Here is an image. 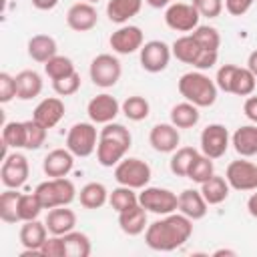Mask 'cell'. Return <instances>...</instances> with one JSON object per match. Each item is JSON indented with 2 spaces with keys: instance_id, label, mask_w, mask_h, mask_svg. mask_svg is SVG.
Listing matches in <instances>:
<instances>
[{
  "instance_id": "cell-1",
  "label": "cell",
  "mask_w": 257,
  "mask_h": 257,
  "mask_svg": "<svg viewBox=\"0 0 257 257\" xmlns=\"http://www.w3.org/2000/svg\"><path fill=\"white\" fill-rule=\"evenodd\" d=\"M193 235V221L183 213H169L163 215V219L153 221L145 229V243L153 251H175L183 247L189 237Z\"/></svg>"
},
{
  "instance_id": "cell-2",
  "label": "cell",
  "mask_w": 257,
  "mask_h": 257,
  "mask_svg": "<svg viewBox=\"0 0 257 257\" xmlns=\"http://www.w3.org/2000/svg\"><path fill=\"white\" fill-rule=\"evenodd\" d=\"M133 145V135L124 124L106 122L98 131V145H96V161L100 167H116L128 153Z\"/></svg>"
},
{
  "instance_id": "cell-3",
  "label": "cell",
  "mask_w": 257,
  "mask_h": 257,
  "mask_svg": "<svg viewBox=\"0 0 257 257\" xmlns=\"http://www.w3.org/2000/svg\"><path fill=\"white\" fill-rule=\"evenodd\" d=\"M179 92L185 100L193 102L199 108H207L213 106L217 100V84L213 78H209L203 70H191L185 72L179 78Z\"/></svg>"
},
{
  "instance_id": "cell-4",
  "label": "cell",
  "mask_w": 257,
  "mask_h": 257,
  "mask_svg": "<svg viewBox=\"0 0 257 257\" xmlns=\"http://www.w3.org/2000/svg\"><path fill=\"white\" fill-rule=\"evenodd\" d=\"M153 177V171L149 163L137 157H124L116 167H114V181L118 185L131 187V189H145Z\"/></svg>"
},
{
  "instance_id": "cell-5",
  "label": "cell",
  "mask_w": 257,
  "mask_h": 257,
  "mask_svg": "<svg viewBox=\"0 0 257 257\" xmlns=\"http://www.w3.org/2000/svg\"><path fill=\"white\" fill-rule=\"evenodd\" d=\"M88 74H90V80H92L94 86L110 88V86H114L120 80L122 66H120V60L114 54L102 52V54H96L90 60Z\"/></svg>"
},
{
  "instance_id": "cell-6",
  "label": "cell",
  "mask_w": 257,
  "mask_h": 257,
  "mask_svg": "<svg viewBox=\"0 0 257 257\" xmlns=\"http://www.w3.org/2000/svg\"><path fill=\"white\" fill-rule=\"evenodd\" d=\"M98 145V133L94 122H76L66 133V149L74 157H90L96 151Z\"/></svg>"
},
{
  "instance_id": "cell-7",
  "label": "cell",
  "mask_w": 257,
  "mask_h": 257,
  "mask_svg": "<svg viewBox=\"0 0 257 257\" xmlns=\"http://www.w3.org/2000/svg\"><path fill=\"white\" fill-rule=\"evenodd\" d=\"M139 203L155 215H169L175 213L179 207V195L173 193L171 189H163V187H145L139 193Z\"/></svg>"
},
{
  "instance_id": "cell-8",
  "label": "cell",
  "mask_w": 257,
  "mask_h": 257,
  "mask_svg": "<svg viewBox=\"0 0 257 257\" xmlns=\"http://www.w3.org/2000/svg\"><path fill=\"white\" fill-rule=\"evenodd\" d=\"M201 14L189 2H173L165 8V24L177 32H193L199 26Z\"/></svg>"
},
{
  "instance_id": "cell-9",
  "label": "cell",
  "mask_w": 257,
  "mask_h": 257,
  "mask_svg": "<svg viewBox=\"0 0 257 257\" xmlns=\"http://www.w3.org/2000/svg\"><path fill=\"white\" fill-rule=\"evenodd\" d=\"M171 56H173V50L167 42L163 40H149L143 44V48L139 50V60H141V66L143 70L151 72V74H157V72H163L169 62H171Z\"/></svg>"
},
{
  "instance_id": "cell-10",
  "label": "cell",
  "mask_w": 257,
  "mask_h": 257,
  "mask_svg": "<svg viewBox=\"0 0 257 257\" xmlns=\"http://www.w3.org/2000/svg\"><path fill=\"white\" fill-rule=\"evenodd\" d=\"M225 179L235 191H255L257 189V165L245 161V157L231 161L225 171Z\"/></svg>"
},
{
  "instance_id": "cell-11",
  "label": "cell",
  "mask_w": 257,
  "mask_h": 257,
  "mask_svg": "<svg viewBox=\"0 0 257 257\" xmlns=\"http://www.w3.org/2000/svg\"><path fill=\"white\" fill-rule=\"evenodd\" d=\"M231 145V137H229V131L225 124H219V122H211L203 128L201 133V153L211 157L213 161L215 159H221L227 149Z\"/></svg>"
},
{
  "instance_id": "cell-12",
  "label": "cell",
  "mask_w": 257,
  "mask_h": 257,
  "mask_svg": "<svg viewBox=\"0 0 257 257\" xmlns=\"http://www.w3.org/2000/svg\"><path fill=\"white\" fill-rule=\"evenodd\" d=\"M28 173H30L28 159L22 153H10L6 159H2L0 181L6 189H20L26 183Z\"/></svg>"
},
{
  "instance_id": "cell-13",
  "label": "cell",
  "mask_w": 257,
  "mask_h": 257,
  "mask_svg": "<svg viewBox=\"0 0 257 257\" xmlns=\"http://www.w3.org/2000/svg\"><path fill=\"white\" fill-rule=\"evenodd\" d=\"M108 44L112 48V52L116 54H133L137 50L143 48L145 44V36H143V30L135 24H122L118 26L110 38H108Z\"/></svg>"
},
{
  "instance_id": "cell-14",
  "label": "cell",
  "mask_w": 257,
  "mask_h": 257,
  "mask_svg": "<svg viewBox=\"0 0 257 257\" xmlns=\"http://www.w3.org/2000/svg\"><path fill=\"white\" fill-rule=\"evenodd\" d=\"M86 112L94 124H106V122H112L116 118V114L120 112V102L112 94L100 92L88 100Z\"/></svg>"
},
{
  "instance_id": "cell-15",
  "label": "cell",
  "mask_w": 257,
  "mask_h": 257,
  "mask_svg": "<svg viewBox=\"0 0 257 257\" xmlns=\"http://www.w3.org/2000/svg\"><path fill=\"white\" fill-rule=\"evenodd\" d=\"M18 239H20V245L24 247L22 257H26V255H40V247H42V243L48 239L46 223H40L38 219L22 221Z\"/></svg>"
},
{
  "instance_id": "cell-16",
  "label": "cell",
  "mask_w": 257,
  "mask_h": 257,
  "mask_svg": "<svg viewBox=\"0 0 257 257\" xmlns=\"http://www.w3.org/2000/svg\"><path fill=\"white\" fill-rule=\"evenodd\" d=\"M66 24L74 32H88L98 24L96 8L90 2H76L66 12Z\"/></svg>"
},
{
  "instance_id": "cell-17",
  "label": "cell",
  "mask_w": 257,
  "mask_h": 257,
  "mask_svg": "<svg viewBox=\"0 0 257 257\" xmlns=\"http://www.w3.org/2000/svg\"><path fill=\"white\" fill-rule=\"evenodd\" d=\"M149 143L157 153H175L181 143L179 128L173 122H159L151 128Z\"/></svg>"
},
{
  "instance_id": "cell-18",
  "label": "cell",
  "mask_w": 257,
  "mask_h": 257,
  "mask_svg": "<svg viewBox=\"0 0 257 257\" xmlns=\"http://www.w3.org/2000/svg\"><path fill=\"white\" fill-rule=\"evenodd\" d=\"M66 108H64V102L58 98V96H48V98H42L34 110H32V118L36 122H40L44 128H54L62 116H64Z\"/></svg>"
},
{
  "instance_id": "cell-19",
  "label": "cell",
  "mask_w": 257,
  "mask_h": 257,
  "mask_svg": "<svg viewBox=\"0 0 257 257\" xmlns=\"http://www.w3.org/2000/svg\"><path fill=\"white\" fill-rule=\"evenodd\" d=\"M74 167V155L68 149H52L44 161H42V171L48 179L56 177H66Z\"/></svg>"
},
{
  "instance_id": "cell-20",
  "label": "cell",
  "mask_w": 257,
  "mask_h": 257,
  "mask_svg": "<svg viewBox=\"0 0 257 257\" xmlns=\"http://www.w3.org/2000/svg\"><path fill=\"white\" fill-rule=\"evenodd\" d=\"M207 207H209V203L205 201L201 189H185V191L179 193V207H177V211L187 215L191 221L203 219L207 215V211H209Z\"/></svg>"
},
{
  "instance_id": "cell-21",
  "label": "cell",
  "mask_w": 257,
  "mask_h": 257,
  "mask_svg": "<svg viewBox=\"0 0 257 257\" xmlns=\"http://www.w3.org/2000/svg\"><path fill=\"white\" fill-rule=\"evenodd\" d=\"M46 229L50 235H66L70 231H74L76 227V213L72 209L66 207H54V209H48V215H46Z\"/></svg>"
},
{
  "instance_id": "cell-22",
  "label": "cell",
  "mask_w": 257,
  "mask_h": 257,
  "mask_svg": "<svg viewBox=\"0 0 257 257\" xmlns=\"http://www.w3.org/2000/svg\"><path fill=\"white\" fill-rule=\"evenodd\" d=\"M147 213L149 211L141 203L131 207V209H126V211H122V213H118V227H120V231L124 235H131V237L145 233V229L149 227L147 225Z\"/></svg>"
},
{
  "instance_id": "cell-23",
  "label": "cell",
  "mask_w": 257,
  "mask_h": 257,
  "mask_svg": "<svg viewBox=\"0 0 257 257\" xmlns=\"http://www.w3.org/2000/svg\"><path fill=\"white\" fill-rule=\"evenodd\" d=\"M231 145L239 157H255L257 155V124H243L231 135Z\"/></svg>"
},
{
  "instance_id": "cell-24",
  "label": "cell",
  "mask_w": 257,
  "mask_h": 257,
  "mask_svg": "<svg viewBox=\"0 0 257 257\" xmlns=\"http://www.w3.org/2000/svg\"><path fill=\"white\" fill-rule=\"evenodd\" d=\"M26 50H28V56L34 60V62H48L52 56L58 54V46H56V40L50 36V34H34L28 44H26Z\"/></svg>"
},
{
  "instance_id": "cell-25",
  "label": "cell",
  "mask_w": 257,
  "mask_h": 257,
  "mask_svg": "<svg viewBox=\"0 0 257 257\" xmlns=\"http://www.w3.org/2000/svg\"><path fill=\"white\" fill-rule=\"evenodd\" d=\"M143 8V0H108L106 2V16L114 24H126L135 18Z\"/></svg>"
},
{
  "instance_id": "cell-26",
  "label": "cell",
  "mask_w": 257,
  "mask_h": 257,
  "mask_svg": "<svg viewBox=\"0 0 257 257\" xmlns=\"http://www.w3.org/2000/svg\"><path fill=\"white\" fill-rule=\"evenodd\" d=\"M42 76L36 70H20L16 74V98L32 100L42 92Z\"/></svg>"
},
{
  "instance_id": "cell-27",
  "label": "cell",
  "mask_w": 257,
  "mask_h": 257,
  "mask_svg": "<svg viewBox=\"0 0 257 257\" xmlns=\"http://www.w3.org/2000/svg\"><path fill=\"white\" fill-rule=\"evenodd\" d=\"M171 50H173V56L177 58V60H181V62H185V64H195L197 62V58H199V54H201V46H199V42L195 40V36L193 34H185V36H179L173 44H171Z\"/></svg>"
},
{
  "instance_id": "cell-28",
  "label": "cell",
  "mask_w": 257,
  "mask_h": 257,
  "mask_svg": "<svg viewBox=\"0 0 257 257\" xmlns=\"http://www.w3.org/2000/svg\"><path fill=\"white\" fill-rule=\"evenodd\" d=\"M78 201L84 209H100L102 205L108 203V189L96 181L86 183L78 193Z\"/></svg>"
},
{
  "instance_id": "cell-29",
  "label": "cell",
  "mask_w": 257,
  "mask_h": 257,
  "mask_svg": "<svg viewBox=\"0 0 257 257\" xmlns=\"http://www.w3.org/2000/svg\"><path fill=\"white\" fill-rule=\"evenodd\" d=\"M201 118L199 106H195L189 100H183L171 108V122L177 128H193Z\"/></svg>"
},
{
  "instance_id": "cell-30",
  "label": "cell",
  "mask_w": 257,
  "mask_h": 257,
  "mask_svg": "<svg viewBox=\"0 0 257 257\" xmlns=\"http://www.w3.org/2000/svg\"><path fill=\"white\" fill-rule=\"evenodd\" d=\"M229 191H231V187H229L227 179L219 177V175H213L209 181H205L201 185V193L209 205H221L223 201H227Z\"/></svg>"
},
{
  "instance_id": "cell-31",
  "label": "cell",
  "mask_w": 257,
  "mask_h": 257,
  "mask_svg": "<svg viewBox=\"0 0 257 257\" xmlns=\"http://www.w3.org/2000/svg\"><path fill=\"white\" fill-rule=\"evenodd\" d=\"M120 112H122L128 120H133V122H141V120H145V118L149 116V112H151V104H149V100H147L145 96H141V94H133V96H126V98L122 100V104H120Z\"/></svg>"
},
{
  "instance_id": "cell-32",
  "label": "cell",
  "mask_w": 257,
  "mask_h": 257,
  "mask_svg": "<svg viewBox=\"0 0 257 257\" xmlns=\"http://www.w3.org/2000/svg\"><path fill=\"white\" fill-rule=\"evenodd\" d=\"M18 189H6L0 195V219L4 223H22L20 213H18V203H20Z\"/></svg>"
},
{
  "instance_id": "cell-33",
  "label": "cell",
  "mask_w": 257,
  "mask_h": 257,
  "mask_svg": "<svg viewBox=\"0 0 257 257\" xmlns=\"http://www.w3.org/2000/svg\"><path fill=\"white\" fill-rule=\"evenodd\" d=\"M64 239V247H66V257H88L92 251L90 239L86 233L80 231H70L66 235H62Z\"/></svg>"
},
{
  "instance_id": "cell-34",
  "label": "cell",
  "mask_w": 257,
  "mask_h": 257,
  "mask_svg": "<svg viewBox=\"0 0 257 257\" xmlns=\"http://www.w3.org/2000/svg\"><path fill=\"white\" fill-rule=\"evenodd\" d=\"M197 155H199V151L193 149V147H179L173 153L171 161H169L171 173L177 175V177H187V173H189V169H191V165H193Z\"/></svg>"
},
{
  "instance_id": "cell-35",
  "label": "cell",
  "mask_w": 257,
  "mask_h": 257,
  "mask_svg": "<svg viewBox=\"0 0 257 257\" xmlns=\"http://www.w3.org/2000/svg\"><path fill=\"white\" fill-rule=\"evenodd\" d=\"M108 205L116 211V213H122L135 205H139V195L135 193V189L131 187H124V185H118L116 189H112L108 193Z\"/></svg>"
},
{
  "instance_id": "cell-36",
  "label": "cell",
  "mask_w": 257,
  "mask_h": 257,
  "mask_svg": "<svg viewBox=\"0 0 257 257\" xmlns=\"http://www.w3.org/2000/svg\"><path fill=\"white\" fill-rule=\"evenodd\" d=\"M213 175H215L213 159L207 157V155H203V153H199V155L195 157V161H193L189 173H187V179H191V181L197 183V185H203V183L209 181Z\"/></svg>"
},
{
  "instance_id": "cell-37",
  "label": "cell",
  "mask_w": 257,
  "mask_h": 257,
  "mask_svg": "<svg viewBox=\"0 0 257 257\" xmlns=\"http://www.w3.org/2000/svg\"><path fill=\"white\" fill-rule=\"evenodd\" d=\"M2 143L10 149H26V126L24 120H10L2 128Z\"/></svg>"
},
{
  "instance_id": "cell-38",
  "label": "cell",
  "mask_w": 257,
  "mask_h": 257,
  "mask_svg": "<svg viewBox=\"0 0 257 257\" xmlns=\"http://www.w3.org/2000/svg\"><path fill=\"white\" fill-rule=\"evenodd\" d=\"M257 86V76L245 66H237V72H235V78H233V84H231V94H237V96H249L253 94Z\"/></svg>"
},
{
  "instance_id": "cell-39",
  "label": "cell",
  "mask_w": 257,
  "mask_h": 257,
  "mask_svg": "<svg viewBox=\"0 0 257 257\" xmlns=\"http://www.w3.org/2000/svg\"><path fill=\"white\" fill-rule=\"evenodd\" d=\"M44 72L50 80H58V78H64L74 70V62L68 58V56H62V54H56L52 56L48 62H44Z\"/></svg>"
},
{
  "instance_id": "cell-40",
  "label": "cell",
  "mask_w": 257,
  "mask_h": 257,
  "mask_svg": "<svg viewBox=\"0 0 257 257\" xmlns=\"http://www.w3.org/2000/svg\"><path fill=\"white\" fill-rule=\"evenodd\" d=\"M191 34L195 36V40L199 42L201 48H205V50H217V52H219V46H221V34H219V30H217L215 26L199 24Z\"/></svg>"
},
{
  "instance_id": "cell-41",
  "label": "cell",
  "mask_w": 257,
  "mask_h": 257,
  "mask_svg": "<svg viewBox=\"0 0 257 257\" xmlns=\"http://www.w3.org/2000/svg\"><path fill=\"white\" fill-rule=\"evenodd\" d=\"M42 211V205L38 201V197L34 193H22L20 195V203H18V213H20V221H32L38 219Z\"/></svg>"
},
{
  "instance_id": "cell-42",
  "label": "cell",
  "mask_w": 257,
  "mask_h": 257,
  "mask_svg": "<svg viewBox=\"0 0 257 257\" xmlns=\"http://www.w3.org/2000/svg\"><path fill=\"white\" fill-rule=\"evenodd\" d=\"M24 126H26V149L28 151H36L44 145L46 141V133L48 128H44L40 122H36L34 118L30 120H24Z\"/></svg>"
},
{
  "instance_id": "cell-43",
  "label": "cell",
  "mask_w": 257,
  "mask_h": 257,
  "mask_svg": "<svg viewBox=\"0 0 257 257\" xmlns=\"http://www.w3.org/2000/svg\"><path fill=\"white\" fill-rule=\"evenodd\" d=\"M34 195L38 197L42 209H54V207H60L58 205V195H56V187H54V181L48 179V181H42L36 185L34 189Z\"/></svg>"
},
{
  "instance_id": "cell-44",
  "label": "cell",
  "mask_w": 257,
  "mask_h": 257,
  "mask_svg": "<svg viewBox=\"0 0 257 257\" xmlns=\"http://www.w3.org/2000/svg\"><path fill=\"white\" fill-rule=\"evenodd\" d=\"M52 88L58 96H70L74 92H78L80 88V74L78 72H72L64 78H58V80H52Z\"/></svg>"
},
{
  "instance_id": "cell-45",
  "label": "cell",
  "mask_w": 257,
  "mask_h": 257,
  "mask_svg": "<svg viewBox=\"0 0 257 257\" xmlns=\"http://www.w3.org/2000/svg\"><path fill=\"white\" fill-rule=\"evenodd\" d=\"M40 255H42V257H66V247H64L62 235H50V237L42 243Z\"/></svg>"
},
{
  "instance_id": "cell-46",
  "label": "cell",
  "mask_w": 257,
  "mask_h": 257,
  "mask_svg": "<svg viewBox=\"0 0 257 257\" xmlns=\"http://www.w3.org/2000/svg\"><path fill=\"white\" fill-rule=\"evenodd\" d=\"M191 4L205 18H217L223 12V8H225V2L223 0H191Z\"/></svg>"
},
{
  "instance_id": "cell-47",
  "label": "cell",
  "mask_w": 257,
  "mask_h": 257,
  "mask_svg": "<svg viewBox=\"0 0 257 257\" xmlns=\"http://www.w3.org/2000/svg\"><path fill=\"white\" fill-rule=\"evenodd\" d=\"M235 72H237V64H223L217 70V76H215L217 88L223 90V92H231V84H233Z\"/></svg>"
},
{
  "instance_id": "cell-48",
  "label": "cell",
  "mask_w": 257,
  "mask_h": 257,
  "mask_svg": "<svg viewBox=\"0 0 257 257\" xmlns=\"http://www.w3.org/2000/svg\"><path fill=\"white\" fill-rule=\"evenodd\" d=\"M16 96V76L0 72V102L6 104Z\"/></svg>"
},
{
  "instance_id": "cell-49",
  "label": "cell",
  "mask_w": 257,
  "mask_h": 257,
  "mask_svg": "<svg viewBox=\"0 0 257 257\" xmlns=\"http://www.w3.org/2000/svg\"><path fill=\"white\" fill-rule=\"evenodd\" d=\"M253 4H255V0H225V10L231 16H243L251 10Z\"/></svg>"
},
{
  "instance_id": "cell-50",
  "label": "cell",
  "mask_w": 257,
  "mask_h": 257,
  "mask_svg": "<svg viewBox=\"0 0 257 257\" xmlns=\"http://www.w3.org/2000/svg\"><path fill=\"white\" fill-rule=\"evenodd\" d=\"M243 112H245V116L251 120V122H255L257 124V96H247L245 98V102H243Z\"/></svg>"
},
{
  "instance_id": "cell-51",
  "label": "cell",
  "mask_w": 257,
  "mask_h": 257,
  "mask_svg": "<svg viewBox=\"0 0 257 257\" xmlns=\"http://www.w3.org/2000/svg\"><path fill=\"white\" fill-rule=\"evenodd\" d=\"M30 2L36 10H52L58 4V0H30Z\"/></svg>"
},
{
  "instance_id": "cell-52",
  "label": "cell",
  "mask_w": 257,
  "mask_h": 257,
  "mask_svg": "<svg viewBox=\"0 0 257 257\" xmlns=\"http://www.w3.org/2000/svg\"><path fill=\"white\" fill-rule=\"evenodd\" d=\"M247 211H249V215H251V217H255V219H257V189H255V193L247 199Z\"/></svg>"
},
{
  "instance_id": "cell-53",
  "label": "cell",
  "mask_w": 257,
  "mask_h": 257,
  "mask_svg": "<svg viewBox=\"0 0 257 257\" xmlns=\"http://www.w3.org/2000/svg\"><path fill=\"white\" fill-rule=\"evenodd\" d=\"M247 68L257 76V50H253V52L249 54V58H247Z\"/></svg>"
},
{
  "instance_id": "cell-54",
  "label": "cell",
  "mask_w": 257,
  "mask_h": 257,
  "mask_svg": "<svg viewBox=\"0 0 257 257\" xmlns=\"http://www.w3.org/2000/svg\"><path fill=\"white\" fill-rule=\"evenodd\" d=\"M151 8H167L169 4H173V0H145Z\"/></svg>"
},
{
  "instance_id": "cell-55",
  "label": "cell",
  "mask_w": 257,
  "mask_h": 257,
  "mask_svg": "<svg viewBox=\"0 0 257 257\" xmlns=\"http://www.w3.org/2000/svg\"><path fill=\"white\" fill-rule=\"evenodd\" d=\"M221 255H231V257H235L237 253H235L233 249H217V251H213V257H221Z\"/></svg>"
},
{
  "instance_id": "cell-56",
  "label": "cell",
  "mask_w": 257,
  "mask_h": 257,
  "mask_svg": "<svg viewBox=\"0 0 257 257\" xmlns=\"http://www.w3.org/2000/svg\"><path fill=\"white\" fill-rule=\"evenodd\" d=\"M86 2H90V4H92V2H98V0H86Z\"/></svg>"
}]
</instances>
